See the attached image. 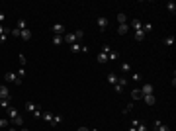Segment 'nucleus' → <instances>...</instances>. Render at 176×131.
Wrapping results in <instances>:
<instances>
[{"mask_svg": "<svg viewBox=\"0 0 176 131\" xmlns=\"http://www.w3.org/2000/svg\"><path fill=\"white\" fill-rule=\"evenodd\" d=\"M8 119H10L14 125H18V127L24 125V118H22V116H20V111L14 110V108H8Z\"/></svg>", "mask_w": 176, "mask_h": 131, "instance_id": "nucleus-1", "label": "nucleus"}, {"mask_svg": "<svg viewBox=\"0 0 176 131\" xmlns=\"http://www.w3.org/2000/svg\"><path fill=\"white\" fill-rule=\"evenodd\" d=\"M4 80H6V82H12V84H16V86H20V84H22V80H24V78H20V76H18V74H16V72L8 71L6 74H4Z\"/></svg>", "mask_w": 176, "mask_h": 131, "instance_id": "nucleus-2", "label": "nucleus"}, {"mask_svg": "<svg viewBox=\"0 0 176 131\" xmlns=\"http://www.w3.org/2000/svg\"><path fill=\"white\" fill-rule=\"evenodd\" d=\"M96 26H98V29H100V32H106V29L110 27V20H108L106 16H100V18L96 20Z\"/></svg>", "mask_w": 176, "mask_h": 131, "instance_id": "nucleus-3", "label": "nucleus"}, {"mask_svg": "<svg viewBox=\"0 0 176 131\" xmlns=\"http://www.w3.org/2000/svg\"><path fill=\"white\" fill-rule=\"evenodd\" d=\"M125 86H127V78H125V76H121V78H117V82L114 84V90L119 94V92H123Z\"/></svg>", "mask_w": 176, "mask_h": 131, "instance_id": "nucleus-4", "label": "nucleus"}, {"mask_svg": "<svg viewBox=\"0 0 176 131\" xmlns=\"http://www.w3.org/2000/svg\"><path fill=\"white\" fill-rule=\"evenodd\" d=\"M155 131H170V127L166 123H163V121H161V119H155Z\"/></svg>", "mask_w": 176, "mask_h": 131, "instance_id": "nucleus-5", "label": "nucleus"}, {"mask_svg": "<svg viewBox=\"0 0 176 131\" xmlns=\"http://www.w3.org/2000/svg\"><path fill=\"white\" fill-rule=\"evenodd\" d=\"M139 90H141L143 96H147V94H155V86H153V84H143Z\"/></svg>", "mask_w": 176, "mask_h": 131, "instance_id": "nucleus-6", "label": "nucleus"}, {"mask_svg": "<svg viewBox=\"0 0 176 131\" xmlns=\"http://www.w3.org/2000/svg\"><path fill=\"white\" fill-rule=\"evenodd\" d=\"M63 43H69V45L76 43V37H74V33H65V35H63Z\"/></svg>", "mask_w": 176, "mask_h": 131, "instance_id": "nucleus-7", "label": "nucleus"}, {"mask_svg": "<svg viewBox=\"0 0 176 131\" xmlns=\"http://www.w3.org/2000/svg\"><path fill=\"white\" fill-rule=\"evenodd\" d=\"M143 100H145V104L147 106H155L156 104V96L155 94H147V96H143Z\"/></svg>", "mask_w": 176, "mask_h": 131, "instance_id": "nucleus-8", "label": "nucleus"}, {"mask_svg": "<svg viewBox=\"0 0 176 131\" xmlns=\"http://www.w3.org/2000/svg\"><path fill=\"white\" fill-rule=\"evenodd\" d=\"M53 35H65V27H63V24H55V26H53Z\"/></svg>", "mask_w": 176, "mask_h": 131, "instance_id": "nucleus-9", "label": "nucleus"}, {"mask_svg": "<svg viewBox=\"0 0 176 131\" xmlns=\"http://www.w3.org/2000/svg\"><path fill=\"white\" fill-rule=\"evenodd\" d=\"M131 125H133V127H135L137 131H149V129H147V125H145V123H141L139 119H133V123H131Z\"/></svg>", "mask_w": 176, "mask_h": 131, "instance_id": "nucleus-10", "label": "nucleus"}, {"mask_svg": "<svg viewBox=\"0 0 176 131\" xmlns=\"http://www.w3.org/2000/svg\"><path fill=\"white\" fill-rule=\"evenodd\" d=\"M20 37L24 41H29L32 39V29H29V27H27V29H22V32H20Z\"/></svg>", "mask_w": 176, "mask_h": 131, "instance_id": "nucleus-11", "label": "nucleus"}, {"mask_svg": "<svg viewBox=\"0 0 176 131\" xmlns=\"http://www.w3.org/2000/svg\"><path fill=\"white\" fill-rule=\"evenodd\" d=\"M131 27H133L135 32H141V27H143V22H141V20H131Z\"/></svg>", "mask_w": 176, "mask_h": 131, "instance_id": "nucleus-12", "label": "nucleus"}, {"mask_svg": "<svg viewBox=\"0 0 176 131\" xmlns=\"http://www.w3.org/2000/svg\"><path fill=\"white\" fill-rule=\"evenodd\" d=\"M127 32H129V26H127V24H119V26H117V33H119V35H125Z\"/></svg>", "mask_w": 176, "mask_h": 131, "instance_id": "nucleus-13", "label": "nucleus"}, {"mask_svg": "<svg viewBox=\"0 0 176 131\" xmlns=\"http://www.w3.org/2000/svg\"><path fill=\"white\" fill-rule=\"evenodd\" d=\"M53 116H55V113H51V111H43L41 119H43V121H47V123H51V121H53Z\"/></svg>", "mask_w": 176, "mask_h": 131, "instance_id": "nucleus-14", "label": "nucleus"}, {"mask_svg": "<svg viewBox=\"0 0 176 131\" xmlns=\"http://www.w3.org/2000/svg\"><path fill=\"white\" fill-rule=\"evenodd\" d=\"M0 98H10V92L4 84H0Z\"/></svg>", "mask_w": 176, "mask_h": 131, "instance_id": "nucleus-15", "label": "nucleus"}, {"mask_svg": "<svg viewBox=\"0 0 176 131\" xmlns=\"http://www.w3.org/2000/svg\"><path fill=\"white\" fill-rule=\"evenodd\" d=\"M96 61L100 63V65H104V63H108V55H106V53H98Z\"/></svg>", "mask_w": 176, "mask_h": 131, "instance_id": "nucleus-16", "label": "nucleus"}, {"mask_svg": "<svg viewBox=\"0 0 176 131\" xmlns=\"http://www.w3.org/2000/svg\"><path fill=\"white\" fill-rule=\"evenodd\" d=\"M131 98H133V100H143V94H141V90H139V88H135V90L131 92Z\"/></svg>", "mask_w": 176, "mask_h": 131, "instance_id": "nucleus-17", "label": "nucleus"}, {"mask_svg": "<svg viewBox=\"0 0 176 131\" xmlns=\"http://www.w3.org/2000/svg\"><path fill=\"white\" fill-rule=\"evenodd\" d=\"M16 27H18L20 32H22V29H27V22L26 20H18L16 22Z\"/></svg>", "mask_w": 176, "mask_h": 131, "instance_id": "nucleus-18", "label": "nucleus"}, {"mask_svg": "<svg viewBox=\"0 0 176 131\" xmlns=\"http://www.w3.org/2000/svg\"><path fill=\"white\" fill-rule=\"evenodd\" d=\"M26 110H27V111H29V113H33V111L37 110V106L33 104V102H26Z\"/></svg>", "mask_w": 176, "mask_h": 131, "instance_id": "nucleus-19", "label": "nucleus"}, {"mask_svg": "<svg viewBox=\"0 0 176 131\" xmlns=\"http://www.w3.org/2000/svg\"><path fill=\"white\" fill-rule=\"evenodd\" d=\"M71 51L72 53H82V45H78V41H76V43H72L71 45Z\"/></svg>", "mask_w": 176, "mask_h": 131, "instance_id": "nucleus-20", "label": "nucleus"}, {"mask_svg": "<svg viewBox=\"0 0 176 131\" xmlns=\"http://www.w3.org/2000/svg\"><path fill=\"white\" fill-rule=\"evenodd\" d=\"M117 59H119V53H116V51L108 53V61H117Z\"/></svg>", "mask_w": 176, "mask_h": 131, "instance_id": "nucleus-21", "label": "nucleus"}, {"mask_svg": "<svg viewBox=\"0 0 176 131\" xmlns=\"http://www.w3.org/2000/svg\"><path fill=\"white\" fill-rule=\"evenodd\" d=\"M117 22H119V24H127V16H125L123 12H119L117 14Z\"/></svg>", "mask_w": 176, "mask_h": 131, "instance_id": "nucleus-22", "label": "nucleus"}, {"mask_svg": "<svg viewBox=\"0 0 176 131\" xmlns=\"http://www.w3.org/2000/svg\"><path fill=\"white\" fill-rule=\"evenodd\" d=\"M108 82H110V84H116V82H117V74L110 72V74H108Z\"/></svg>", "mask_w": 176, "mask_h": 131, "instance_id": "nucleus-23", "label": "nucleus"}, {"mask_svg": "<svg viewBox=\"0 0 176 131\" xmlns=\"http://www.w3.org/2000/svg\"><path fill=\"white\" fill-rule=\"evenodd\" d=\"M63 43V35H53V45H61Z\"/></svg>", "mask_w": 176, "mask_h": 131, "instance_id": "nucleus-24", "label": "nucleus"}, {"mask_svg": "<svg viewBox=\"0 0 176 131\" xmlns=\"http://www.w3.org/2000/svg\"><path fill=\"white\" fill-rule=\"evenodd\" d=\"M141 29H143V33L147 35V33L153 32V26H151V24H143V27H141Z\"/></svg>", "mask_w": 176, "mask_h": 131, "instance_id": "nucleus-25", "label": "nucleus"}, {"mask_svg": "<svg viewBox=\"0 0 176 131\" xmlns=\"http://www.w3.org/2000/svg\"><path fill=\"white\" fill-rule=\"evenodd\" d=\"M121 72H131V65L125 61V63H121Z\"/></svg>", "mask_w": 176, "mask_h": 131, "instance_id": "nucleus-26", "label": "nucleus"}, {"mask_svg": "<svg viewBox=\"0 0 176 131\" xmlns=\"http://www.w3.org/2000/svg\"><path fill=\"white\" fill-rule=\"evenodd\" d=\"M145 37H147V35L143 33V29H141V32H135V39H137V41H143Z\"/></svg>", "mask_w": 176, "mask_h": 131, "instance_id": "nucleus-27", "label": "nucleus"}, {"mask_svg": "<svg viewBox=\"0 0 176 131\" xmlns=\"http://www.w3.org/2000/svg\"><path fill=\"white\" fill-rule=\"evenodd\" d=\"M61 121H63V118H61V116H53V121H51V125L55 127V125H59Z\"/></svg>", "mask_w": 176, "mask_h": 131, "instance_id": "nucleus-28", "label": "nucleus"}, {"mask_svg": "<svg viewBox=\"0 0 176 131\" xmlns=\"http://www.w3.org/2000/svg\"><path fill=\"white\" fill-rule=\"evenodd\" d=\"M166 10H168L170 14H174L176 12V4H174V2H168V4H166Z\"/></svg>", "mask_w": 176, "mask_h": 131, "instance_id": "nucleus-29", "label": "nucleus"}, {"mask_svg": "<svg viewBox=\"0 0 176 131\" xmlns=\"http://www.w3.org/2000/svg\"><path fill=\"white\" fill-rule=\"evenodd\" d=\"M8 33H10V29H4V33L0 35V43H6V39H8Z\"/></svg>", "mask_w": 176, "mask_h": 131, "instance_id": "nucleus-30", "label": "nucleus"}, {"mask_svg": "<svg viewBox=\"0 0 176 131\" xmlns=\"http://www.w3.org/2000/svg\"><path fill=\"white\" fill-rule=\"evenodd\" d=\"M74 33V37H76V41L80 39V37H84V29H76V32H72Z\"/></svg>", "mask_w": 176, "mask_h": 131, "instance_id": "nucleus-31", "label": "nucleus"}, {"mask_svg": "<svg viewBox=\"0 0 176 131\" xmlns=\"http://www.w3.org/2000/svg\"><path fill=\"white\" fill-rule=\"evenodd\" d=\"M41 116H43V111L39 110V108H37V110H35V111L32 113V118H35V119H41Z\"/></svg>", "mask_w": 176, "mask_h": 131, "instance_id": "nucleus-32", "label": "nucleus"}, {"mask_svg": "<svg viewBox=\"0 0 176 131\" xmlns=\"http://www.w3.org/2000/svg\"><path fill=\"white\" fill-rule=\"evenodd\" d=\"M172 43H174V35H168V37H166V39H164V45H172Z\"/></svg>", "mask_w": 176, "mask_h": 131, "instance_id": "nucleus-33", "label": "nucleus"}, {"mask_svg": "<svg viewBox=\"0 0 176 131\" xmlns=\"http://www.w3.org/2000/svg\"><path fill=\"white\" fill-rule=\"evenodd\" d=\"M18 59H20V65H22V67H26V55H22V53H20V55H18Z\"/></svg>", "mask_w": 176, "mask_h": 131, "instance_id": "nucleus-34", "label": "nucleus"}, {"mask_svg": "<svg viewBox=\"0 0 176 131\" xmlns=\"http://www.w3.org/2000/svg\"><path fill=\"white\" fill-rule=\"evenodd\" d=\"M131 78L135 80V82H139V80H141V74H139V72H133V74H131Z\"/></svg>", "mask_w": 176, "mask_h": 131, "instance_id": "nucleus-35", "label": "nucleus"}, {"mask_svg": "<svg viewBox=\"0 0 176 131\" xmlns=\"http://www.w3.org/2000/svg\"><path fill=\"white\" fill-rule=\"evenodd\" d=\"M110 51H111V49H110V45H108V43H104V47H102V53H106V55H108Z\"/></svg>", "mask_w": 176, "mask_h": 131, "instance_id": "nucleus-36", "label": "nucleus"}, {"mask_svg": "<svg viewBox=\"0 0 176 131\" xmlns=\"http://www.w3.org/2000/svg\"><path fill=\"white\" fill-rule=\"evenodd\" d=\"M24 74H26V69H24V67L18 69V76H20V78H24Z\"/></svg>", "mask_w": 176, "mask_h": 131, "instance_id": "nucleus-37", "label": "nucleus"}, {"mask_svg": "<svg viewBox=\"0 0 176 131\" xmlns=\"http://www.w3.org/2000/svg\"><path fill=\"white\" fill-rule=\"evenodd\" d=\"M131 110H133V102H131V104H127V106H125V110H123V111H125V113H129Z\"/></svg>", "mask_w": 176, "mask_h": 131, "instance_id": "nucleus-38", "label": "nucleus"}, {"mask_svg": "<svg viewBox=\"0 0 176 131\" xmlns=\"http://www.w3.org/2000/svg\"><path fill=\"white\" fill-rule=\"evenodd\" d=\"M10 33H12L14 37H20V29H18V27H14V29H12V32H10Z\"/></svg>", "mask_w": 176, "mask_h": 131, "instance_id": "nucleus-39", "label": "nucleus"}, {"mask_svg": "<svg viewBox=\"0 0 176 131\" xmlns=\"http://www.w3.org/2000/svg\"><path fill=\"white\" fill-rule=\"evenodd\" d=\"M6 125H8V119H0V129H4Z\"/></svg>", "mask_w": 176, "mask_h": 131, "instance_id": "nucleus-40", "label": "nucleus"}, {"mask_svg": "<svg viewBox=\"0 0 176 131\" xmlns=\"http://www.w3.org/2000/svg\"><path fill=\"white\" fill-rule=\"evenodd\" d=\"M4 20H6V14H4V12H0V24H2Z\"/></svg>", "mask_w": 176, "mask_h": 131, "instance_id": "nucleus-41", "label": "nucleus"}, {"mask_svg": "<svg viewBox=\"0 0 176 131\" xmlns=\"http://www.w3.org/2000/svg\"><path fill=\"white\" fill-rule=\"evenodd\" d=\"M76 131H90V129H88V127H78Z\"/></svg>", "mask_w": 176, "mask_h": 131, "instance_id": "nucleus-42", "label": "nucleus"}, {"mask_svg": "<svg viewBox=\"0 0 176 131\" xmlns=\"http://www.w3.org/2000/svg\"><path fill=\"white\" fill-rule=\"evenodd\" d=\"M4 29H6V27H4V26H2V24H0V35L4 33Z\"/></svg>", "mask_w": 176, "mask_h": 131, "instance_id": "nucleus-43", "label": "nucleus"}, {"mask_svg": "<svg viewBox=\"0 0 176 131\" xmlns=\"http://www.w3.org/2000/svg\"><path fill=\"white\" fill-rule=\"evenodd\" d=\"M127 131H137V129H135V127H133V125H131V127H129V129H127Z\"/></svg>", "mask_w": 176, "mask_h": 131, "instance_id": "nucleus-44", "label": "nucleus"}, {"mask_svg": "<svg viewBox=\"0 0 176 131\" xmlns=\"http://www.w3.org/2000/svg\"><path fill=\"white\" fill-rule=\"evenodd\" d=\"M22 131H29V129H22Z\"/></svg>", "mask_w": 176, "mask_h": 131, "instance_id": "nucleus-45", "label": "nucleus"}, {"mask_svg": "<svg viewBox=\"0 0 176 131\" xmlns=\"http://www.w3.org/2000/svg\"><path fill=\"white\" fill-rule=\"evenodd\" d=\"M10 131H16V129H10Z\"/></svg>", "mask_w": 176, "mask_h": 131, "instance_id": "nucleus-46", "label": "nucleus"}, {"mask_svg": "<svg viewBox=\"0 0 176 131\" xmlns=\"http://www.w3.org/2000/svg\"><path fill=\"white\" fill-rule=\"evenodd\" d=\"M0 100H2V98H0Z\"/></svg>", "mask_w": 176, "mask_h": 131, "instance_id": "nucleus-47", "label": "nucleus"}]
</instances>
